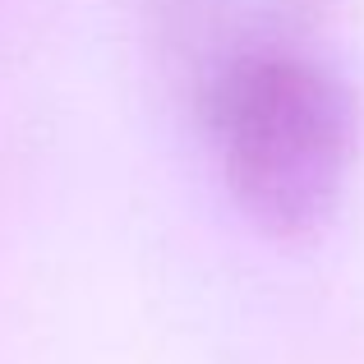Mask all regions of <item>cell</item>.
<instances>
[{"instance_id":"6da1fadb","label":"cell","mask_w":364,"mask_h":364,"mask_svg":"<svg viewBox=\"0 0 364 364\" xmlns=\"http://www.w3.org/2000/svg\"><path fill=\"white\" fill-rule=\"evenodd\" d=\"M213 129L226 185L263 226H314L337 198L350 152V107L318 60L272 46L235 55L217 74Z\"/></svg>"}]
</instances>
